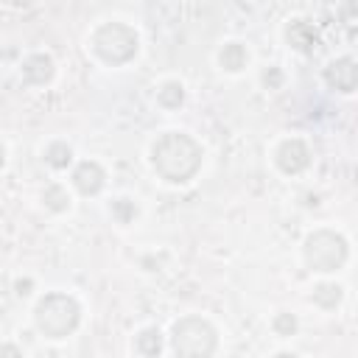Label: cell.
<instances>
[{
	"label": "cell",
	"instance_id": "cell-1",
	"mask_svg": "<svg viewBox=\"0 0 358 358\" xmlns=\"http://www.w3.org/2000/svg\"><path fill=\"white\" fill-rule=\"evenodd\" d=\"M201 145L185 131H165L151 145V165L171 185L190 182L201 168Z\"/></svg>",
	"mask_w": 358,
	"mask_h": 358
},
{
	"label": "cell",
	"instance_id": "cell-2",
	"mask_svg": "<svg viewBox=\"0 0 358 358\" xmlns=\"http://www.w3.org/2000/svg\"><path fill=\"white\" fill-rule=\"evenodd\" d=\"M34 322L48 338H67L81 322V305L64 291H50L36 302Z\"/></svg>",
	"mask_w": 358,
	"mask_h": 358
},
{
	"label": "cell",
	"instance_id": "cell-3",
	"mask_svg": "<svg viewBox=\"0 0 358 358\" xmlns=\"http://www.w3.org/2000/svg\"><path fill=\"white\" fill-rule=\"evenodd\" d=\"M90 48H92V53H95L101 62L117 67V64H126V62H131V59L137 56L140 36H137V31H134L131 25H126V22H103V25H98V28L92 31Z\"/></svg>",
	"mask_w": 358,
	"mask_h": 358
},
{
	"label": "cell",
	"instance_id": "cell-4",
	"mask_svg": "<svg viewBox=\"0 0 358 358\" xmlns=\"http://www.w3.org/2000/svg\"><path fill=\"white\" fill-rule=\"evenodd\" d=\"M302 257L310 271L330 274L338 271L350 257V243L336 229H313L302 243Z\"/></svg>",
	"mask_w": 358,
	"mask_h": 358
},
{
	"label": "cell",
	"instance_id": "cell-5",
	"mask_svg": "<svg viewBox=\"0 0 358 358\" xmlns=\"http://www.w3.org/2000/svg\"><path fill=\"white\" fill-rule=\"evenodd\" d=\"M171 344L179 355H213L218 350V333L207 319L185 316L173 324Z\"/></svg>",
	"mask_w": 358,
	"mask_h": 358
},
{
	"label": "cell",
	"instance_id": "cell-6",
	"mask_svg": "<svg viewBox=\"0 0 358 358\" xmlns=\"http://www.w3.org/2000/svg\"><path fill=\"white\" fill-rule=\"evenodd\" d=\"M274 165L294 176V173H302L308 165H310V148L302 137H285L277 148H274Z\"/></svg>",
	"mask_w": 358,
	"mask_h": 358
},
{
	"label": "cell",
	"instance_id": "cell-7",
	"mask_svg": "<svg viewBox=\"0 0 358 358\" xmlns=\"http://www.w3.org/2000/svg\"><path fill=\"white\" fill-rule=\"evenodd\" d=\"M73 187L81 193V196H95V193H101L103 190V185H106V171H103V165L101 162H95V159H84V162H78L76 168H73Z\"/></svg>",
	"mask_w": 358,
	"mask_h": 358
},
{
	"label": "cell",
	"instance_id": "cell-8",
	"mask_svg": "<svg viewBox=\"0 0 358 358\" xmlns=\"http://www.w3.org/2000/svg\"><path fill=\"white\" fill-rule=\"evenodd\" d=\"M324 81H327L330 90L350 95V92L355 90V84H358V67H355V62H352L350 56L333 59V62L324 67Z\"/></svg>",
	"mask_w": 358,
	"mask_h": 358
},
{
	"label": "cell",
	"instance_id": "cell-9",
	"mask_svg": "<svg viewBox=\"0 0 358 358\" xmlns=\"http://www.w3.org/2000/svg\"><path fill=\"white\" fill-rule=\"evenodd\" d=\"M20 76H22V81L31 84V87H45V84H50V78L56 76V62H53L48 53H31V56L22 59Z\"/></svg>",
	"mask_w": 358,
	"mask_h": 358
},
{
	"label": "cell",
	"instance_id": "cell-10",
	"mask_svg": "<svg viewBox=\"0 0 358 358\" xmlns=\"http://www.w3.org/2000/svg\"><path fill=\"white\" fill-rule=\"evenodd\" d=\"M285 42L299 53H313L319 48V31L308 20H291L285 25Z\"/></svg>",
	"mask_w": 358,
	"mask_h": 358
},
{
	"label": "cell",
	"instance_id": "cell-11",
	"mask_svg": "<svg viewBox=\"0 0 358 358\" xmlns=\"http://www.w3.org/2000/svg\"><path fill=\"white\" fill-rule=\"evenodd\" d=\"M218 64H221V70H227V73H241V70L249 64V50H246V45H243V42H227V45L221 48V53H218Z\"/></svg>",
	"mask_w": 358,
	"mask_h": 358
},
{
	"label": "cell",
	"instance_id": "cell-12",
	"mask_svg": "<svg viewBox=\"0 0 358 358\" xmlns=\"http://www.w3.org/2000/svg\"><path fill=\"white\" fill-rule=\"evenodd\" d=\"M344 299V288L338 282H316L310 291V302L319 305L322 310H336Z\"/></svg>",
	"mask_w": 358,
	"mask_h": 358
},
{
	"label": "cell",
	"instance_id": "cell-13",
	"mask_svg": "<svg viewBox=\"0 0 358 358\" xmlns=\"http://www.w3.org/2000/svg\"><path fill=\"white\" fill-rule=\"evenodd\" d=\"M42 159H45L53 171H64V168L73 162V148H70L67 143H62V140H53V143H48V148L42 151Z\"/></svg>",
	"mask_w": 358,
	"mask_h": 358
},
{
	"label": "cell",
	"instance_id": "cell-14",
	"mask_svg": "<svg viewBox=\"0 0 358 358\" xmlns=\"http://www.w3.org/2000/svg\"><path fill=\"white\" fill-rule=\"evenodd\" d=\"M157 101H159V106H165V109H176V106L185 103V87H182L179 81H165V84H159V90H157Z\"/></svg>",
	"mask_w": 358,
	"mask_h": 358
},
{
	"label": "cell",
	"instance_id": "cell-15",
	"mask_svg": "<svg viewBox=\"0 0 358 358\" xmlns=\"http://www.w3.org/2000/svg\"><path fill=\"white\" fill-rule=\"evenodd\" d=\"M134 350H137L140 355H157V352L162 350V333H159L157 327L140 330L137 338H134Z\"/></svg>",
	"mask_w": 358,
	"mask_h": 358
},
{
	"label": "cell",
	"instance_id": "cell-16",
	"mask_svg": "<svg viewBox=\"0 0 358 358\" xmlns=\"http://www.w3.org/2000/svg\"><path fill=\"white\" fill-rule=\"evenodd\" d=\"M42 201H45V207H48L50 213H64V210H70V193H67L64 185H50V187H45Z\"/></svg>",
	"mask_w": 358,
	"mask_h": 358
},
{
	"label": "cell",
	"instance_id": "cell-17",
	"mask_svg": "<svg viewBox=\"0 0 358 358\" xmlns=\"http://www.w3.org/2000/svg\"><path fill=\"white\" fill-rule=\"evenodd\" d=\"M109 213H112V218L117 221V224H131L134 218H137V204L131 201V199H126V196H120V199H115L112 201V207H109Z\"/></svg>",
	"mask_w": 358,
	"mask_h": 358
},
{
	"label": "cell",
	"instance_id": "cell-18",
	"mask_svg": "<svg viewBox=\"0 0 358 358\" xmlns=\"http://www.w3.org/2000/svg\"><path fill=\"white\" fill-rule=\"evenodd\" d=\"M296 327H299V322H296V316H294V313H288V310H280V313L271 319V330H274L277 336H282V338L294 336V333H296Z\"/></svg>",
	"mask_w": 358,
	"mask_h": 358
},
{
	"label": "cell",
	"instance_id": "cell-19",
	"mask_svg": "<svg viewBox=\"0 0 358 358\" xmlns=\"http://www.w3.org/2000/svg\"><path fill=\"white\" fill-rule=\"evenodd\" d=\"M263 84H266L268 90H274V87H280V84H282V73H280L277 67H268V70L263 73Z\"/></svg>",
	"mask_w": 358,
	"mask_h": 358
},
{
	"label": "cell",
	"instance_id": "cell-20",
	"mask_svg": "<svg viewBox=\"0 0 358 358\" xmlns=\"http://www.w3.org/2000/svg\"><path fill=\"white\" fill-rule=\"evenodd\" d=\"M6 165V145H3V140H0V168Z\"/></svg>",
	"mask_w": 358,
	"mask_h": 358
},
{
	"label": "cell",
	"instance_id": "cell-21",
	"mask_svg": "<svg viewBox=\"0 0 358 358\" xmlns=\"http://www.w3.org/2000/svg\"><path fill=\"white\" fill-rule=\"evenodd\" d=\"M0 352H14V355H20L22 350H17V347H0Z\"/></svg>",
	"mask_w": 358,
	"mask_h": 358
}]
</instances>
